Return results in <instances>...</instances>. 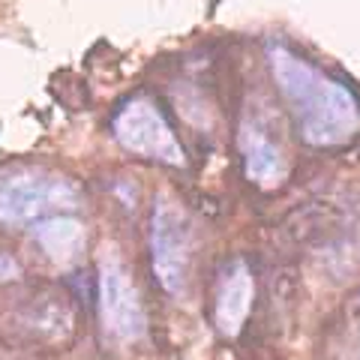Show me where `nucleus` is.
Returning a JSON list of instances; mask_svg holds the SVG:
<instances>
[{
	"label": "nucleus",
	"mask_w": 360,
	"mask_h": 360,
	"mask_svg": "<svg viewBox=\"0 0 360 360\" xmlns=\"http://www.w3.org/2000/svg\"><path fill=\"white\" fill-rule=\"evenodd\" d=\"M267 60L303 141L315 148H333L354 139L360 129V105L352 90L321 75L283 45H270Z\"/></svg>",
	"instance_id": "nucleus-1"
},
{
	"label": "nucleus",
	"mask_w": 360,
	"mask_h": 360,
	"mask_svg": "<svg viewBox=\"0 0 360 360\" xmlns=\"http://www.w3.org/2000/svg\"><path fill=\"white\" fill-rule=\"evenodd\" d=\"M82 207L75 180L37 165L0 168V225H33Z\"/></svg>",
	"instance_id": "nucleus-2"
},
{
	"label": "nucleus",
	"mask_w": 360,
	"mask_h": 360,
	"mask_svg": "<svg viewBox=\"0 0 360 360\" xmlns=\"http://www.w3.org/2000/svg\"><path fill=\"white\" fill-rule=\"evenodd\" d=\"M195 252V231L184 210L168 195L153 198L150 217V258L153 274L168 295H184Z\"/></svg>",
	"instance_id": "nucleus-3"
},
{
	"label": "nucleus",
	"mask_w": 360,
	"mask_h": 360,
	"mask_svg": "<svg viewBox=\"0 0 360 360\" xmlns=\"http://www.w3.org/2000/svg\"><path fill=\"white\" fill-rule=\"evenodd\" d=\"M111 132L123 150L144 160H156L165 165H186V153L180 148L174 129L150 99H129L111 117Z\"/></svg>",
	"instance_id": "nucleus-4"
},
{
	"label": "nucleus",
	"mask_w": 360,
	"mask_h": 360,
	"mask_svg": "<svg viewBox=\"0 0 360 360\" xmlns=\"http://www.w3.org/2000/svg\"><path fill=\"white\" fill-rule=\"evenodd\" d=\"M99 312L115 340H139L144 333V307L132 279L117 258H105L99 267Z\"/></svg>",
	"instance_id": "nucleus-5"
},
{
	"label": "nucleus",
	"mask_w": 360,
	"mask_h": 360,
	"mask_svg": "<svg viewBox=\"0 0 360 360\" xmlns=\"http://www.w3.org/2000/svg\"><path fill=\"white\" fill-rule=\"evenodd\" d=\"M13 321L33 342H66L75 328L70 297L54 288H33L21 295L13 309Z\"/></svg>",
	"instance_id": "nucleus-6"
},
{
	"label": "nucleus",
	"mask_w": 360,
	"mask_h": 360,
	"mask_svg": "<svg viewBox=\"0 0 360 360\" xmlns=\"http://www.w3.org/2000/svg\"><path fill=\"white\" fill-rule=\"evenodd\" d=\"M250 309H252V274L246 262L231 258V262L222 264L217 291H213V324H217L219 333L234 336L243 328Z\"/></svg>",
	"instance_id": "nucleus-7"
},
{
	"label": "nucleus",
	"mask_w": 360,
	"mask_h": 360,
	"mask_svg": "<svg viewBox=\"0 0 360 360\" xmlns=\"http://www.w3.org/2000/svg\"><path fill=\"white\" fill-rule=\"evenodd\" d=\"M238 144H240V153H243V172L246 177L258 186H279L288 174V162H285V153L283 148L270 139L267 129L255 120H246L240 127L238 135Z\"/></svg>",
	"instance_id": "nucleus-8"
},
{
	"label": "nucleus",
	"mask_w": 360,
	"mask_h": 360,
	"mask_svg": "<svg viewBox=\"0 0 360 360\" xmlns=\"http://www.w3.org/2000/svg\"><path fill=\"white\" fill-rule=\"evenodd\" d=\"M30 231L33 240L39 243V250L58 264H72L84 252V225L66 217V213L33 222Z\"/></svg>",
	"instance_id": "nucleus-9"
},
{
	"label": "nucleus",
	"mask_w": 360,
	"mask_h": 360,
	"mask_svg": "<svg viewBox=\"0 0 360 360\" xmlns=\"http://www.w3.org/2000/svg\"><path fill=\"white\" fill-rule=\"evenodd\" d=\"M21 274V264L13 252H0V283H9Z\"/></svg>",
	"instance_id": "nucleus-10"
}]
</instances>
